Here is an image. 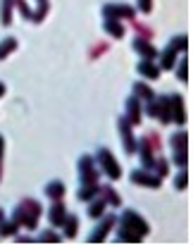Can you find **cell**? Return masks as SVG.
Listing matches in <instances>:
<instances>
[{"label":"cell","instance_id":"1","mask_svg":"<svg viewBox=\"0 0 193 248\" xmlns=\"http://www.w3.org/2000/svg\"><path fill=\"white\" fill-rule=\"evenodd\" d=\"M41 213H43V208H41V203L36 198H22V203L12 213V219L19 227H24V229H36L38 219H41Z\"/></svg>","mask_w":193,"mask_h":248},{"label":"cell","instance_id":"2","mask_svg":"<svg viewBox=\"0 0 193 248\" xmlns=\"http://www.w3.org/2000/svg\"><path fill=\"white\" fill-rule=\"evenodd\" d=\"M96 162H98V167H100L112 182H117V179L122 177V167H119L117 157L112 155V151H107V148H98Z\"/></svg>","mask_w":193,"mask_h":248},{"label":"cell","instance_id":"3","mask_svg":"<svg viewBox=\"0 0 193 248\" xmlns=\"http://www.w3.org/2000/svg\"><path fill=\"white\" fill-rule=\"evenodd\" d=\"M103 17L105 19H136V10L131 5H122V2H107L103 5Z\"/></svg>","mask_w":193,"mask_h":248},{"label":"cell","instance_id":"4","mask_svg":"<svg viewBox=\"0 0 193 248\" xmlns=\"http://www.w3.org/2000/svg\"><path fill=\"white\" fill-rule=\"evenodd\" d=\"M79 179H81V184H98L100 172H98L96 160L91 155H81L79 157Z\"/></svg>","mask_w":193,"mask_h":248},{"label":"cell","instance_id":"5","mask_svg":"<svg viewBox=\"0 0 193 248\" xmlns=\"http://www.w3.org/2000/svg\"><path fill=\"white\" fill-rule=\"evenodd\" d=\"M119 224H122V227H127V229H131V232H136V234H141V236H146V234L150 232L148 222L138 215L136 210H124L122 217H119Z\"/></svg>","mask_w":193,"mask_h":248},{"label":"cell","instance_id":"6","mask_svg":"<svg viewBox=\"0 0 193 248\" xmlns=\"http://www.w3.org/2000/svg\"><path fill=\"white\" fill-rule=\"evenodd\" d=\"M129 179L138 186H146V188H160L162 186V177H158L153 170H134L129 174Z\"/></svg>","mask_w":193,"mask_h":248},{"label":"cell","instance_id":"7","mask_svg":"<svg viewBox=\"0 0 193 248\" xmlns=\"http://www.w3.org/2000/svg\"><path fill=\"white\" fill-rule=\"evenodd\" d=\"M117 129L122 134V146H124V153L134 155L136 153V136H134V126L129 122L127 117H119L117 120Z\"/></svg>","mask_w":193,"mask_h":248},{"label":"cell","instance_id":"8","mask_svg":"<svg viewBox=\"0 0 193 248\" xmlns=\"http://www.w3.org/2000/svg\"><path fill=\"white\" fill-rule=\"evenodd\" d=\"M115 224H117V215H103L100 219V224L96 227V232H91V236H89V241L91 244H100V241H105L107 239V234H110V229H115Z\"/></svg>","mask_w":193,"mask_h":248},{"label":"cell","instance_id":"9","mask_svg":"<svg viewBox=\"0 0 193 248\" xmlns=\"http://www.w3.org/2000/svg\"><path fill=\"white\" fill-rule=\"evenodd\" d=\"M136 153L141 157L143 170H153V165H155V151H153V146H150V141L146 136L141 141H136Z\"/></svg>","mask_w":193,"mask_h":248},{"label":"cell","instance_id":"10","mask_svg":"<svg viewBox=\"0 0 193 248\" xmlns=\"http://www.w3.org/2000/svg\"><path fill=\"white\" fill-rule=\"evenodd\" d=\"M169 112H172V122L184 126L186 124V108H184V98L179 93L169 95Z\"/></svg>","mask_w":193,"mask_h":248},{"label":"cell","instance_id":"11","mask_svg":"<svg viewBox=\"0 0 193 248\" xmlns=\"http://www.w3.org/2000/svg\"><path fill=\"white\" fill-rule=\"evenodd\" d=\"M131 46H134V50H136L143 60H155V58H158V48H155L148 38H143V36H136Z\"/></svg>","mask_w":193,"mask_h":248},{"label":"cell","instance_id":"12","mask_svg":"<svg viewBox=\"0 0 193 248\" xmlns=\"http://www.w3.org/2000/svg\"><path fill=\"white\" fill-rule=\"evenodd\" d=\"M127 120L131 122V126H138L143 120V108H141V100L136 95L127 98Z\"/></svg>","mask_w":193,"mask_h":248},{"label":"cell","instance_id":"13","mask_svg":"<svg viewBox=\"0 0 193 248\" xmlns=\"http://www.w3.org/2000/svg\"><path fill=\"white\" fill-rule=\"evenodd\" d=\"M138 74L143 77V79H148V81H155V79H160L162 69L155 64V60H141L138 62Z\"/></svg>","mask_w":193,"mask_h":248},{"label":"cell","instance_id":"14","mask_svg":"<svg viewBox=\"0 0 193 248\" xmlns=\"http://www.w3.org/2000/svg\"><path fill=\"white\" fill-rule=\"evenodd\" d=\"M64 217H67V208H64L62 201H53V205H50V210H48V219H50V224L53 227H62Z\"/></svg>","mask_w":193,"mask_h":248},{"label":"cell","instance_id":"15","mask_svg":"<svg viewBox=\"0 0 193 248\" xmlns=\"http://www.w3.org/2000/svg\"><path fill=\"white\" fill-rule=\"evenodd\" d=\"M155 105H158V117L160 124L172 122V112H169V95H155Z\"/></svg>","mask_w":193,"mask_h":248},{"label":"cell","instance_id":"16","mask_svg":"<svg viewBox=\"0 0 193 248\" xmlns=\"http://www.w3.org/2000/svg\"><path fill=\"white\" fill-rule=\"evenodd\" d=\"M98 196H103V198H105V203H107V205H112V208H119V205H122V196H119V193H117L110 184L100 186Z\"/></svg>","mask_w":193,"mask_h":248},{"label":"cell","instance_id":"17","mask_svg":"<svg viewBox=\"0 0 193 248\" xmlns=\"http://www.w3.org/2000/svg\"><path fill=\"white\" fill-rule=\"evenodd\" d=\"M177 55H179V53H177L172 46H167L162 53H158V58H160V64H158V67H160V69H174V64H177Z\"/></svg>","mask_w":193,"mask_h":248},{"label":"cell","instance_id":"18","mask_svg":"<svg viewBox=\"0 0 193 248\" xmlns=\"http://www.w3.org/2000/svg\"><path fill=\"white\" fill-rule=\"evenodd\" d=\"M103 29L107 31L112 38H124V33H127L124 24H122L119 19H105V22H103Z\"/></svg>","mask_w":193,"mask_h":248},{"label":"cell","instance_id":"19","mask_svg":"<svg viewBox=\"0 0 193 248\" xmlns=\"http://www.w3.org/2000/svg\"><path fill=\"white\" fill-rule=\"evenodd\" d=\"M105 208H107V203H105V198H103V196L91 198V201H89V217H93V219L103 217L105 215Z\"/></svg>","mask_w":193,"mask_h":248},{"label":"cell","instance_id":"20","mask_svg":"<svg viewBox=\"0 0 193 248\" xmlns=\"http://www.w3.org/2000/svg\"><path fill=\"white\" fill-rule=\"evenodd\" d=\"M64 184L60 179H55V182H50V184H45V196L50 198V201H62L64 198Z\"/></svg>","mask_w":193,"mask_h":248},{"label":"cell","instance_id":"21","mask_svg":"<svg viewBox=\"0 0 193 248\" xmlns=\"http://www.w3.org/2000/svg\"><path fill=\"white\" fill-rule=\"evenodd\" d=\"M131 91H134V95H136L138 100H143V103H146V100H153V98H155V91H153V89H150V86H148L146 81H136Z\"/></svg>","mask_w":193,"mask_h":248},{"label":"cell","instance_id":"22","mask_svg":"<svg viewBox=\"0 0 193 248\" xmlns=\"http://www.w3.org/2000/svg\"><path fill=\"white\" fill-rule=\"evenodd\" d=\"M62 229H64V239H74L76 232H79V217L67 213V217H64V222H62Z\"/></svg>","mask_w":193,"mask_h":248},{"label":"cell","instance_id":"23","mask_svg":"<svg viewBox=\"0 0 193 248\" xmlns=\"http://www.w3.org/2000/svg\"><path fill=\"white\" fill-rule=\"evenodd\" d=\"M169 146H172V151H189V134H186V131H177V134H172Z\"/></svg>","mask_w":193,"mask_h":248},{"label":"cell","instance_id":"24","mask_svg":"<svg viewBox=\"0 0 193 248\" xmlns=\"http://www.w3.org/2000/svg\"><path fill=\"white\" fill-rule=\"evenodd\" d=\"M98 191H100V184H81V188L76 191V198L84 201V203H89L91 198L98 196Z\"/></svg>","mask_w":193,"mask_h":248},{"label":"cell","instance_id":"25","mask_svg":"<svg viewBox=\"0 0 193 248\" xmlns=\"http://www.w3.org/2000/svg\"><path fill=\"white\" fill-rule=\"evenodd\" d=\"M12 10H15V2L12 0H2V5H0V24L2 27L12 24Z\"/></svg>","mask_w":193,"mask_h":248},{"label":"cell","instance_id":"26","mask_svg":"<svg viewBox=\"0 0 193 248\" xmlns=\"http://www.w3.org/2000/svg\"><path fill=\"white\" fill-rule=\"evenodd\" d=\"M15 50H17V38H15V36H7V38L0 41V60L10 58Z\"/></svg>","mask_w":193,"mask_h":248},{"label":"cell","instance_id":"27","mask_svg":"<svg viewBox=\"0 0 193 248\" xmlns=\"http://www.w3.org/2000/svg\"><path fill=\"white\" fill-rule=\"evenodd\" d=\"M117 241H129V244H138V241H143V236L119 224V232H117Z\"/></svg>","mask_w":193,"mask_h":248},{"label":"cell","instance_id":"28","mask_svg":"<svg viewBox=\"0 0 193 248\" xmlns=\"http://www.w3.org/2000/svg\"><path fill=\"white\" fill-rule=\"evenodd\" d=\"M17 229H19V224L15 222V219H0V239H7V236H15L17 234Z\"/></svg>","mask_w":193,"mask_h":248},{"label":"cell","instance_id":"29","mask_svg":"<svg viewBox=\"0 0 193 248\" xmlns=\"http://www.w3.org/2000/svg\"><path fill=\"white\" fill-rule=\"evenodd\" d=\"M153 172H155L158 177H162V179H164V177L169 174V162H167L164 157H155V165H153Z\"/></svg>","mask_w":193,"mask_h":248},{"label":"cell","instance_id":"30","mask_svg":"<svg viewBox=\"0 0 193 248\" xmlns=\"http://www.w3.org/2000/svg\"><path fill=\"white\" fill-rule=\"evenodd\" d=\"M169 46H172L177 53H186V48H189V36H174V38L169 41Z\"/></svg>","mask_w":193,"mask_h":248},{"label":"cell","instance_id":"31","mask_svg":"<svg viewBox=\"0 0 193 248\" xmlns=\"http://www.w3.org/2000/svg\"><path fill=\"white\" fill-rule=\"evenodd\" d=\"M36 241H41V244H58L60 241V234L58 232H53V229H45V232H41L38 234V239Z\"/></svg>","mask_w":193,"mask_h":248},{"label":"cell","instance_id":"32","mask_svg":"<svg viewBox=\"0 0 193 248\" xmlns=\"http://www.w3.org/2000/svg\"><path fill=\"white\" fill-rule=\"evenodd\" d=\"M186 186H189V172H186V167H181V172L174 177V188L177 191H186Z\"/></svg>","mask_w":193,"mask_h":248},{"label":"cell","instance_id":"33","mask_svg":"<svg viewBox=\"0 0 193 248\" xmlns=\"http://www.w3.org/2000/svg\"><path fill=\"white\" fill-rule=\"evenodd\" d=\"M177 79L184 81V84L189 81V60H186V58H181L179 64H177Z\"/></svg>","mask_w":193,"mask_h":248},{"label":"cell","instance_id":"34","mask_svg":"<svg viewBox=\"0 0 193 248\" xmlns=\"http://www.w3.org/2000/svg\"><path fill=\"white\" fill-rule=\"evenodd\" d=\"M12 2H15V7L22 12V17H24V19L33 22V12H31V7L27 5V0H12Z\"/></svg>","mask_w":193,"mask_h":248},{"label":"cell","instance_id":"35","mask_svg":"<svg viewBox=\"0 0 193 248\" xmlns=\"http://www.w3.org/2000/svg\"><path fill=\"white\" fill-rule=\"evenodd\" d=\"M172 160H174V165H177L179 170L186 167V165H189V151H174V157H172Z\"/></svg>","mask_w":193,"mask_h":248},{"label":"cell","instance_id":"36","mask_svg":"<svg viewBox=\"0 0 193 248\" xmlns=\"http://www.w3.org/2000/svg\"><path fill=\"white\" fill-rule=\"evenodd\" d=\"M146 139L150 141V146H153V151H155V153H160V148H162V143H160V136H158L155 131H150V134H148Z\"/></svg>","mask_w":193,"mask_h":248},{"label":"cell","instance_id":"37","mask_svg":"<svg viewBox=\"0 0 193 248\" xmlns=\"http://www.w3.org/2000/svg\"><path fill=\"white\" fill-rule=\"evenodd\" d=\"M146 115H148V117H158V105H155V98H153V100H146Z\"/></svg>","mask_w":193,"mask_h":248},{"label":"cell","instance_id":"38","mask_svg":"<svg viewBox=\"0 0 193 248\" xmlns=\"http://www.w3.org/2000/svg\"><path fill=\"white\" fill-rule=\"evenodd\" d=\"M138 10H141L143 15H150V10H153V0H138Z\"/></svg>","mask_w":193,"mask_h":248},{"label":"cell","instance_id":"39","mask_svg":"<svg viewBox=\"0 0 193 248\" xmlns=\"http://www.w3.org/2000/svg\"><path fill=\"white\" fill-rule=\"evenodd\" d=\"M131 24L136 27V31H141V36H143V38H150V29H148V27H143V24H138L136 19H131Z\"/></svg>","mask_w":193,"mask_h":248},{"label":"cell","instance_id":"40","mask_svg":"<svg viewBox=\"0 0 193 248\" xmlns=\"http://www.w3.org/2000/svg\"><path fill=\"white\" fill-rule=\"evenodd\" d=\"M15 241H19V244H29L31 236H17V234H15Z\"/></svg>","mask_w":193,"mask_h":248},{"label":"cell","instance_id":"41","mask_svg":"<svg viewBox=\"0 0 193 248\" xmlns=\"http://www.w3.org/2000/svg\"><path fill=\"white\" fill-rule=\"evenodd\" d=\"M2 153H5V139H2V134H0V160H2Z\"/></svg>","mask_w":193,"mask_h":248},{"label":"cell","instance_id":"42","mask_svg":"<svg viewBox=\"0 0 193 248\" xmlns=\"http://www.w3.org/2000/svg\"><path fill=\"white\" fill-rule=\"evenodd\" d=\"M2 95H5V84L0 81V98H2Z\"/></svg>","mask_w":193,"mask_h":248},{"label":"cell","instance_id":"43","mask_svg":"<svg viewBox=\"0 0 193 248\" xmlns=\"http://www.w3.org/2000/svg\"><path fill=\"white\" fill-rule=\"evenodd\" d=\"M0 179H2V160H0Z\"/></svg>","mask_w":193,"mask_h":248},{"label":"cell","instance_id":"44","mask_svg":"<svg viewBox=\"0 0 193 248\" xmlns=\"http://www.w3.org/2000/svg\"><path fill=\"white\" fill-rule=\"evenodd\" d=\"M0 219H5V215H2V210H0Z\"/></svg>","mask_w":193,"mask_h":248},{"label":"cell","instance_id":"45","mask_svg":"<svg viewBox=\"0 0 193 248\" xmlns=\"http://www.w3.org/2000/svg\"><path fill=\"white\" fill-rule=\"evenodd\" d=\"M38 2H41V0H38Z\"/></svg>","mask_w":193,"mask_h":248}]
</instances>
